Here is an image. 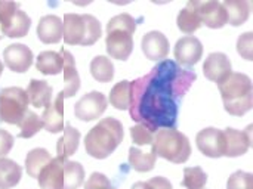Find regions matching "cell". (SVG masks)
<instances>
[{
	"instance_id": "6da1fadb",
	"label": "cell",
	"mask_w": 253,
	"mask_h": 189,
	"mask_svg": "<svg viewBox=\"0 0 253 189\" xmlns=\"http://www.w3.org/2000/svg\"><path fill=\"white\" fill-rule=\"evenodd\" d=\"M196 78L194 71L175 61H160L148 74L130 81V118L151 132L175 129L181 102Z\"/></svg>"
},
{
	"instance_id": "7a4b0ae2",
	"label": "cell",
	"mask_w": 253,
	"mask_h": 189,
	"mask_svg": "<svg viewBox=\"0 0 253 189\" xmlns=\"http://www.w3.org/2000/svg\"><path fill=\"white\" fill-rule=\"evenodd\" d=\"M125 132L123 124L113 117H107L99 120L84 138L86 152L98 160H104L111 155L116 148L123 142Z\"/></svg>"
},
{
	"instance_id": "3957f363",
	"label": "cell",
	"mask_w": 253,
	"mask_h": 189,
	"mask_svg": "<svg viewBox=\"0 0 253 189\" xmlns=\"http://www.w3.org/2000/svg\"><path fill=\"white\" fill-rule=\"evenodd\" d=\"M225 111L231 115L242 117L252 110V80L242 73H231L228 78L218 84Z\"/></svg>"
},
{
	"instance_id": "277c9868",
	"label": "cell",
	"mask_w": 253,
	"mask_h": 189,
	"mask_svg": "<svg viewBox=\"0 0 253 189\" xmlns=\"http://www.w3.org/2000/svg\"><path fill=\"white\" fill-rule=\"evenodd\" d=\"M136 21L129 13H120L107 24V52L111 58L126 61L133 49V34Z\"/></svg>"
},
{
	"instance_id": "5b68a950",
	"label": "cell",
	"mask_w": 253,
	"mask_h": 189,
	"mask_svg": "<svg viewBox=\"0 0 253 189\" xmlns=\"http://www.w3.org/2000/svg\"><path fill=\"white\" fill-rule=\"evenodd\" d=\"M62 37L67 44L92 46L102 34L101 24L93 15L65 13L62 21Z\"/></svg>"
},
{
	"instance_id": "8992f818",
	"label": "cell",
	"mask_w": 253,
	"mask_h": 189,
	"mask_svg": "<svg viewBox=\"0 0 253 189\" xmlns=\"http://www.w3.org/2000/svg\"><path fill=\"white\" fill-rule=\"evenodd\" d=\"M151 152L170 163L182 164L191 155L188 138L176 129H159L151 144Z\"/></svg>"
},
{
	"instance_id": "52a82bcc",
	"label": "cell",
	"mask_w": 253,
	"mask_h": 189,
	"mask_svg": "<svg viewBox=\"0 0 253 189\" xmlns=\"http://www.w3.org/2000/svg\"><path fill=\"white\" fill-rule=\"evenodd\" d=\"M28 96L21 87H6L0 90V121L19 124L28 111Z\"/></svg>"
},
{
	"instance_id": "ba28073f",
	"label": "cell",
	"mask_w": 253,
	"mask_h": 189,
	"mask_svg": "<svg viewBox=\"0 0 253 189\" xmlns=\"http://www.w3.org/2000/svg\"><path fill=\"white\" fill-rule=\"evenodd\" d=\"M31 27L30 16L19 9V3L0 1V28L1 33L10 38L24 37Z\"/></svg>"
},
{
	"instance_id": "9c48e42d",
	"label": "cell",
	"mask_w": 253,
	"mask_h": 189,
	"mask_svg": "<svg viewBox=\"0 0 253 189\" xmlns=\"http://www.w3.org/2000/svg\"><path fill=\"white\" fill-rule=\"evenodd\" d=\"M107 110V98L101 92H90L80 98L74 107V114L82 121H93Z\"/></svg>"
},
{
	"instance_id": "30bf717a",
	"label": "cell",
	"mask_w": 253,
	"mask_h": 189,
	"mask_svg": "<svg viewBox=\"0 0 253 189\" xmlns=\"http://www.w3.org/2000/svg\"><path fill=\"white\" fill-rule=\"evenodd\" d=\"M196 144L200 152L205 154L206 157L219 158L224 155V151H225L224 133L215 127H208L199 132L196 138Z\"/></svg>"
},
{
	"instance_id": "8fae6325",
	"label": "cell",
	"mask_w": 253,
	"mask_h": 189,
	"mask_svg": "<svg viewBox=\"0 0 253 189\" xmlns=\"http://www.w3.org/2000/svg\"><path fill=\"white\" fill-rule=\"evenodd\" d=\"M203 55V44L194 36H185L175 44V59L179 67L196 65Z\"/></svg>"
},
{
	"instance_id": "7c38bea8",
	"label": "cell",
	"mask_w": 253,
	"mask_h": 189,
	"mask_svg": "<svg viewBox=\"0 0 253 189\" xmlns=\"http://www.w3.org/2000/svg\"><path fill=\"white\" fill-rule=\"evenodd\" d=\"M224 141H225V157H240L248 152V150L252 145V126H249L245 132L236 130V129H225L224 132Z\"/></svg>"
},
{
	"instance_id": "4fadbf2b",
	"label": "cell",
	"mask_w": 253,
	"mask_h": 189,
	"mask_svg": "<svg viewBox=\"0 0 253 189\" xmlns=\"http://www.w3.org/2000/svg\"><path fill=\"white\" fill-rule=\"evenodd\" d=\"M203 73H205L206 78L219 84L225 78H228L230 74L233 73L231 61L225 53L213 52L206 58V61L203 64Z\"/></svg>"
},
{
	"instance_id": "5bb4252c",
	"label": "cell",
	"mask_w": 253,
	"mask_h": 189,
	"mask_svg": "<svg viewBox=\"0 0 253 189\" xmlns=\"http://www.w3.org/2000/svg\"><path fill=\"white\" fill-rule=\"evenodd\" d=\"M4 65L15 73H25L33 64V52L25 44H9L3 52Z\"/></svg>"
},
{
	"instance_id": "9a60e30c",
	"label": "cell",
	"mask_w": 253,
	"mask_h": 189,
	"mask_svg": "<svg viewBox=\"0 0 253 189\" xmlns=\"http://www.w3.org/2000/svg\"><path fill=\"white\" fill-rule=\"evenodd\" d=\"M196 9L202 24L208 25L209 28H222L227 24L225 9L222 3L216 0H208V1L196 0Z\"/></svg>"
},
{
	"instance_id": "2e32d148",
	"label": "cell",
	"mask_w": 253,
	"mask_h": 189,
	"mask_svg": "<svg viewBox=\"0 0 253 189\" xmlns=\"http://www.w3.org/2000/svg\"><path fill=\"white\" fill-rule=\"evenodd\" d=\"M144 55L151 61H163L169 53V40L160 31H150L141 43Z\"/></svg>"
},
{
	"instance_id": "e0dca14e",
	"label": "cell",
	"mask_w": 253,
	"mask_h": 189,
	"mask_svg": "<svg viewBox=\"0 0 253 189\" xmlns=\"http://www.w3.org/2000/svg\"><path fill=\"white\" fill-rule=\"evenodd\" d=\"M59 55L62 58V62H64L62 71H64V83H65V86L59 92V95L65 99V98L74 96L79 92V89H80V77H79L73 55L64 47L59 50Z\"/></svg>"
},
{
	"instance_id": "ac0fdd59",
	"label": "cell",
	"mask_w": 253,
	"mask_h": 189,
	"mask_svg": "<svg viewBox=\"0 0 253 189\" xmlns=\"http://www.w3.org/2000/svg\"><path fill=\"white\" fill-rule=\"evenodd\" d=\"M43 127L49 133H59L64 130V98L58 93L56 99L44 107L42 114Z\"/></svg>"
},
{
	"instance_id": "d6986e66",
	"label": "cell",
	"mask_w": 253,
	"mask_h": 189,
	"mask_svg": "<svg viewBox=\"0 0 253 189\" xmlns=\"http://www.w3.org/2000/svg\"><path fill=\"white\" fill-rule=\"evenodd\" d=\"M67 160L64 158H53L49 161V164L42 170L37 181L40 188L43 189H55L64 187V166Z\"/></svg>"
},
{
	"instance_id": "ffe728a7",
	"label": "cell",
	"mask_w": 253,
	"mask_h": 189,
	"mask_svg": "<svg viewBox=\"0 0 253 189\" xmlns=\"http://www.w3.org/2000/svg\"><path fill=\"white\" fill-rule=\"evenodd\" d=\"M62 19L56 15H46L40 18L37 25V37L40 41L50 44L58 43L62 38Z\"/></svg>"
},
{
	"instance_id": "44dd1931",
	"label": "cell",
	"mask_w": 253,
	"mask_h": 189,
	"mask_svg": "<svg viewBox=\"0 0 253 189\" xmlns=\"http://www.w3.org/2000/svg\"><path fill=\"white\" fill-rule=\"evenodd\" d=\"M25 92L28 102L36 108H44L52 102V87L44 80H31Z\"/></svg>"
},
{
	"instance_id": "7402d4cb",
	"label": "cell",
	"mask_w": 253,
	"mask_h": 189,
	"mask_svg": "<svg viewBox=\"0 0 253 189\" xmlns=\"http://www.w3.org/2000/svg\"><path fill=\"white\" fill-rule=\"evenodd\" d=\"M79 142H80V132L77 129H74L71 124H67L64 129V135L59 138V141L56 144L58 157L64 158V160L71 157L77 151Z\"/></svg>"
},
{
	"instance_id": "603a6c76",
	"label": "cell",
	"mask_w": 253,
	"mask_h": 189,
	"mask_svg": "<svg viewBox=\"0 0 253 189\" xmlns=\"http://www.w3.org/2000/svg\"><path fill=\"white\" fill-rule=\"evenodd\" d=\"M225 13H227V22H230L234 27H239L245 24L251 13L249 1L246 0H225L222 3Z\"/></svg>"
},
{
	"instance_id": "cb8c5ba5",
	"label": "cell",
	"mask_w": 253,
	"mask_h": 189,
	"mask_svg": "<svg viewBox=\"0 0 253 189\" xmlns=\"http://www.w3.org/2000/svg\"><path fill=\"white\" fill-rule=\"evenodd\" d=\"M176 24H178V28L185 34H193L202 27V21L196 9V0L188 1L187 6L179 12Z\"/></svg>"
},
{
	"instance_id": "d4e9b609",
	"label": "cell",
	"mask_w": 253,
	"mask_h": 189,
	"mask_svg": "<svg viewBox=\"0 0 253 189\" xmlns=\"http://www.w3.org/2000/svg\"><path fill=\"white\" fill-rule=\"evenodd\" d=\"M50 160H52V157L46 150H43V148L31 150L25 157V170H27L28 176L37 179L39 175L42 173V170L49 164Z\"/></svg>"
},
{
	"instance_id": "484cf974",
	"label": "cell",
	"mask_w": 253,
	"mask_h": 189,
	"mask_svg": "<svg viewBox=\"0 0 253 189\" xmlns=\"http://www.w3.org/2000/svg\"><path fill=\"white\" fill-rule=\"evenodd\" d=\"M22 169L9 158H0V189L16 187L21 181Z\"/></svg>"
},
{
	"instance_id": "4316f807",
	"label": "cell",
	"mask_w": 253,
	"mask_h": 189,
	"mask_svg": "<svg viewBox=\"0 0 253 189\" xmlns=\"http://www.w3.org/2000/svg\"><path fill=\"white\" fill-rule=\"evenodd\" d=\"M62 67H64V62H62L59 52L58 53L52 50L42 52L36 61L37 71H40L44 76H56L62 71Z\"/></svg>"
},
{
	"instance_id": "83f0119b",
	"label": "cell",
	"mask_w": 253,
	"mask_h": 189,
	"mask_svg": "<svg viewBox=\"0 0 253 189\" xmlns=\"http://www.w3.org/2000/svg\"><path fill=\"white\" fill-rule=\"evenodd\" d=\"M157 157L153 152H142L139 148L132 147L129 150V164L135 172L145 173L151 172L156 166Z\"/></svg>"
},
{
	"instance_id": "f1b7e54d",
	"label": "cell",
	"mask_w": 253,
	"mask_h": 189,
	"mask_svg": "<svg viewBox=\"0 0 253 189\" xmlns=\"http://www.w3.org/2000/svg\"><path fill=\"white\" fill-rule=\"evenodd\" d=\"M90 74L99 83H108L114 77V65L107 56H95L90 62Z\"/></svg>"
},
{
	"instance_id": "f546056e",
	"label": "cell",
	"mask_w": 253,
	"mask_h": 189,
	"mask_svg": "<svg viewBox=\"0 0 253 189\" xmlns=\"http://www.w3.org/2000/svg\"><path fill=\"white\" fill-rule=\"evenodd\" d=\"M110 104L123 111L130 107V81H119L110 92Z\"/></svg>"
},
{
	"instance_id": "4dcf8cb0",
	"label": "cell",
	"mask_w": 253,
	"mask_h": 189,
	"mask_svg": "<svg viewBox=\"0 0 253 189\" xmlns=\"http://www.w3.org/2000/svg\"><path fill=\"white\" fill-rule=\"evenodd\" d=\"M84 179V170L80 163L68 161L64 166V187L68 189H77L82 187Z\"/></svg>"
},
{
	"instance_id": "1f68e13d",
	"label": "cell",
	"mask_w": 253,
	"mask_h": 189,
	"mask_svg": "<svg viewBox=\"0 0 253 189\" xmlns=\"http://www.w3.org/2000/svg\"><path fill=\"white\" fill-rule=\"evenodd\" d=\"M208 182V175L200 167H187L179 189H203ZM173 189V188H172Z\"/></svg>"
},
{
	"instance_id": "d6a6232c",
	"label": "cell",
	"mask_w": 253,
	"mask_h": 189,
	"mask_svg": "<svg viewBox=\"0 0 253 189\" xmlns=\"http://www.w3.org/2000/svg\"><path fill=\"white\" fill-rule=\"evenodd\" d=\"M18 126H19V130H21L18 136L24 138V139L33 138L34 135H37L40 132V129H43L42 118L33 111H27V114L24 115V118L21 120V123Z\"/></svg>"
},
{
	"instance_id": "836d02e7",
	"label": "cell",
	"mask_w": 253,
	"mask_h": 189,
	"mask_svg": "<svg viewBox=\"0 0 253 189\" xmlns=\"http://www.w3.org/2000/svg\"><path fill=\"white\" fill-rule=\"evenodd\" d=\"M253 175L246 172H236L230 176L227 182V189H252Z\"/></svg>"
},
{
	"instance_id": "e575fe53",
	"label": "cell",
	"mask_w": 253,
	"mask_h": 189,
	"mask_svg": "<svg viewBox=\"0 0 253 189\" xmlns=\"http://www.w3.org/2000/svg\"><path fill=\"white\" fill-rule=\"evenodd\" d=\"M130 136H132V141L135 145H151L153 141H154V132H151L150 129H147L145 126L142 124H138V126H133L130 129Z\"/></svg>"
},
{
	"instance_id": "d590c367",
	"label": "cell",
	"mask_w": 253,
	"mask_h": 189,
	"mask_svg": "<svg viewBox=\"0 0 253 189\" xmlns=\"http://www.w3.org/2000/svg\"><path fill=\"white\" fill-rule=\"evenodd\" d=\"M237 52L248 61L253 59V33H245L237 40Z\"/></svg>"
},
{
	"instance_id": "8d00e7d4",
	"label": "cell",
	"mask_w": 253,
	"mask_h": 189,
	"mask_svg": "<svg viewBox=\"0 0 253 189\" xmlns=\"http://www.w3.org/2000/svg\"><path fill=\"white\" fill-rule=\"evenodd\" d=\"M132 189H172V184L162 176L151 178L147 182H136L133 184Z\"/></svg>"
},
{
	"instance_id": "74e56055",
	"label": "cell",
	"mask_w": 253,
	"mask_h": 189,
	"mask_svg": "<svg viewBox=\"0 0 253 189\" xmlns=\"http://www.w3.org/2000/svg\"><path fill=\"white\" fill-rule=\"evenodd\" d=\"M83 189H111V182L108 181L105 175L95 172L90 175V178L84 184Z\"/></svg>"
},
{
	"instance_id": "f35d334b",
	"label": "cell",
	"mask_w": 253,
	"mask_h": 189,
	"mask_svg": "<svg viewBox=\"0 0 253 189\" xmlns=\"http://www.w3.org/2000/svg\"><path fill=\"white\" fill-rule=\"evenodd\" d=\"M12 147H13V136L9 132L0 129V158H4L12 150Z\"/></svg>"
},
{
	"instance_id": "ab89813d",
	"label": "cell",
	"mask_w": 253,
	"mask_h": 189,
	"mask_svg": "<svg viewBox=\"0 0 253 189\" xmlns=\"http://www.w3.org/2000/svg\"><path fill=\"white\" fill-rule=\"evenodd\" d=\"M1 71H3V64H1V61H0V76H1Z\"/></svg>"
},
{
	"instance_id": "60d3db41",
	"label": "cell",
	"mask_w": 253,
	"mask_h": 189,
	"mask_svg": "<svg viewBox=\"0 0 253 189\" xmlns=\"http://www.w3.org/2000/svg\"><path fill=\"white\" fill-rule=\"evenodd\" d=\"M55 189H68V188H65V187H61V188H55Z\"/></svg>"
}]
</instances>
